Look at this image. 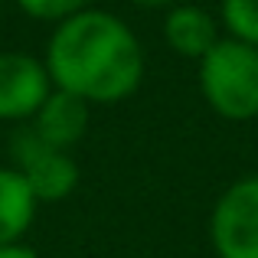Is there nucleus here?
<instances>
[{
  "label": "nucleus",
  "instance_id": "2",
  "mask_svg": "<svg viewBox=\"0 0 258 258\" xmlns=\"http://www.w3.org/2000/svg\"><path fill=\"white\" fill-rule=\"evenodd\" d=\"M200 92L226 121L258 118V49L222 36L200 59Z\"/></svg>",
  "mask_w": 258,
  "mask_h": 258
},
{
  "label": "nucleus",
  "instance_id": "13",
  "mask_svg": "<svg viewBox=\"0 0 258 258\" xmlns=\"http://www.w3.org/2000/svg\"><path fill=\"white\" fill-rule=\"evenodd\" d=\"M0 10H4V4H0Z\"/></svg>",
  "mask_w": 258,
  "mask_h": 258
},
{
  "label": "nucleus",
  "instance_id": "9",
  "mask_svg": "<svg viewBox=\"0 0 258 258\" xmlns=\"http://www.w3.org/2000/svg\"><path fill=\"white\" fill-rule=\"evenodd\" d=\"M219 23L232 39L258 49V0H222Z\"/></svg>",
  "mask_w": 258,
  "mask_h": 258
},
{
  "label": "nucleus",
  "instance_id": "8",
  "mask_svg": "<svg viewBox=\"0 0 258 258\" xmlns=\"http://www.w3.org/2000/svg\"><path fill=\"white\" fill-rule=\"evenodd\" d=\"M39 213V200L10 164L0 167V245L23 242Z\"/></svg>",
  "mask_w": 258,
  "mask_h": 258
},
{
  "label": "nucleus",
  "instance_id": "11",
  "mask_svg": "<svg viewBox=\"0 0 258 258\" xmlns=\"http://www.w3.org/2000/svg\"><path fill=\"white\" fill-rule=\"evenodd\" d=\"M0 258H43V255L26 242H13V245H0Z\"/></svg>",
  "mask_w": 258,
  "mask_h": 258
},
{
  "label": "nucleus",
  "instance_id": "5",
  "mask_svg": "<svg viewBox=\"0 0 258 258\" xmlns=\"http://www.w3.org/2000/svg\"><path fill=\"white\" fill-rule=\"evenodd\" d=\"M52 88L56 85L39 56L23 49L0 52V121L4 124L33 121Z\"/></svg>",
  "mask_w": 258,
  "mask_h": 258
},
{
  "label": "nucleus",
  "instance_id": "4",
  "mask_svg": "<svg viewBox=\"0 0 258 258\" xmlns=\"http://www.w3.org/2000/svg\"><path fill=\"white\" fill-rule=\"evenodd\" d=\"M216 258H258V173L239 176L219 193L209 213Z\"/></svg>",
  "mask_w": 258,
  "mask_h": 258
},
{
  "label": "nucleus",
  "instance_id": "7",
  "mask_svg": "<svg viewBox=\"0 0 258 258\" xmlns=\"http://www.w3.org/2000/svg\"><path fill=\"white\" fill-rule=\"evenodd\" d=\"M219 26L222 23L209 10H203V7L176 4L164 17V43L170 46V52H176V56L200 62V59L222 39Z\"/></svg>",
  "mask_w": 258,
  "mask_h": 258
},
{
  "label": "nucleus",
  "instance_id": "12",
  "mask_svg": "<svg viewBox=\"0 0 258 258\" xmlns=\"http://www.w3.org/2000/svg\"><path fill=\"white\" fill-rule=\"evenodd\" d=\"M134 7H147V10H170V7H176L180 0H131Z\"/></svg>",
  "mask_w": 258,
  "mask_h": 258
},
{
  "label": "nucleus",
  "instance_id": "6",
  "mask_svg": "<svg viewBox=\"0 0 258 258\" xmlns=\"http://www.w3.org/2000/svg\"><path fill=\"white\" fill-rule=\"evenodd\" d=\"M88 121H92V105L88 101H82L72 92H62V88H52L49 98L43 101V108L36 111V118L30 121V127L46 144L72 151L85 138Z\"/></svg>",
  "mask_w": 258,
  "mask_h": 258
},
{
  "label": "nucleus",
  "instance_id": "10",
  "mask_svg": "<svg viewBox=\"0 0 258 258\" xmlns=\"http://www.w3.org/2000/svg\"><path fill=\"white\" fill-rule=\"evenodd\" d=\"M13 4L30 20H39V23H62V20L88 10L92 0H13Z\"/></svg>",
  "mask_w": 258,
  "mask_h": 258
},
{
  "label": "nucleus",
  "instance_id": "1",
  "mask_svg": "<svg viewBox=\"0 0 258 258\" xmlns=\"http://www.w3.org/2000/svg\"><path fill=\"white\" fill-rule=\"evenodd\" d=\"M43 62L56 88L88 105H118L144 82L147 59L138 33L108 10H88L52 26Z\"/></svg>",
  "mask_w": 258,
  "mask_h": 258
},
{
  "label": "nucleus",
  "instance_id": "3",
  "mask_svg": "<svg viewBox=\"0 0 258 258\" xmlns=\"http://www.w3.org/2000/svg\"><path fill=\"white\" fill-rule=\"evenodd\" d=\"M10 167L26 180L39 203H59L72 196L82 176L72 151L46 144L33 127H20L10 138Z\"/></svg>",
  "mask_w": 258,
  "mask_h": 258
}]
</instances>
